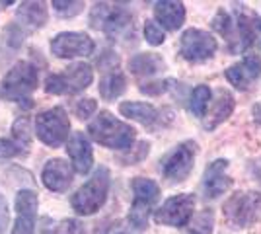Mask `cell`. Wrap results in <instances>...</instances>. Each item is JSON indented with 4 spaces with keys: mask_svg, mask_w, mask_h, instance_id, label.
<instances>
[{
    "mask_svg": "<svg viewBox=\"0 0 261 234\" xmlns=\"http://www.w3.org/2000/svg\"><path fill=\"white\" fill-rule=\"evenodd\" d=\"M133 193H135V199H133L129 211V223L137 230H144L148 224L150 211L154 209L156 201L160 197V188L152 179L135 178L133 179Z\"/></svg>",
    "mask_w": 261,
    "mask_h": 234,
    "instance_id": "obj_5",
    "label": "cell"
},
{
    "mask_svg": "<svg viewBox=\"0 0 261 234\" xmlns=\"http://www.w3.org/2000/svg\"><path fill=\"white\" fill-rule=\"evenodd\" d=\"M53 8L59 16H63V18H72V16H76V14H80V12L84 10V2H74V0H70V2H66V0H55Z\"/></svg>",
    "mask_w": 261,
    "mask_h": 234,
    "instance_id": "obj_29",
    "label": "cell"
},
{
    "mask_svg": "<svg viewBox=\"0 0 261 234\" xmlns=\"http://www.w3.org/2000/svg\"><path fill=\"white\" fill-rule=\"evenodd\" d=\"M98 65L101 68H108L109 72H111V70H117L115 67L119 65V59H117V55H115V53H111V51H106V53H103V55L98 59Z\"/></svg>",
    "mask_w": 261,
    "mask_h": 234,
    "instance_id": "obj_38",
    "label": "cell"
},
{
    "mask_svg": "<svg viewBox=\"0 0 261 234\" xmlns=\"http://www.w3.org/2000/svg\"><path fill=\"white\" fill-rule=\"evenodd\" d=\"M144 37H146V41L150 45H162L164 39H166L164 30L156 22H152V20H148V22L144 23Z\"/></svg>",
    "mask_w": 261,
    "mask_h": 234,
    "instance_id": "obj_32",
    "label": "cell"
},
{
    "mask_svg": "<svg viewBox=\"0 0 261 234\" xmlns=\"http://www.w3.org/2000/svg\"><path fill=\"white\" fill-rule=\"evenodd\" d=\"M250 172H251V176H253V178L261 184V158H257V160H251Z\"/></svg>",
    "mask_w": 261,
    "mask_h": 234,
    "instance_id": "obj_40",
    "label": "cell"
},
{
    "mask_svg": "<svg viewBox=\"0 0 261 234\" xmlns=\"http://www.w3.org/2000/svg\"><path fill=\"white\" fill-rule=\"evenodd\" d=\"M213 223H215V215H213V211H211V209L201 211V215L197 217L195 226H193L191 234H211L213 232Z\"/></svg>",
    "mask_w": 261,
    "mask_h": 234,
    "instance_id": "obj_30",
    "label": "cell"
},
{
    "mask_svg": "<svg viewBox=\"0 0 261 234\" xmlns=\"http://www.w3.org/2000/svg\"><path fill=\"white\" fill-rule=\"evenodd\" d=\"M39 82V70L33 63L22 61L6 72V76L0 82V92L6 100L16 103H25L28 108L32 106V94L37 88Z\"/></svg>",
    "mask_w": 261,
    "mask_h": 234,
    "instance_id": "obj_2",
    "label": "cell"
},
{
    "mask_svg": "<svg viewBox=\"0 0 261 234\" xmlns=\"http://www.w3.org/2000/svg\"><path fill=\"white\" fill-rule=\"evenodd\" d=\"M193 209H195V197L191 193H179L166 199L162 207L154 213V221L158 224L181 228L191 221Z\"/></svg>",
    "mask_w": 261,
    "mask_h": 234,
    "instance_id": "obj_9",
    "label": "cell"
},
{
    "mask_svg": "<svg viewBox=\"0 0 261 234\" xmlns=\"http://www.w3.org/2000/svg\"><path fill=\"white\" fill-rule=\"evenodd\" d=\"M88 133L96 143L113 150H129L135 143V129L109 112H99L88 125Z\"/></svg>",
    "mask_w": 261,
    "mask_h": 234,
    "instance_id": "obj_1",
    "label": "cell"
},
{
    "mask_svg": "<svg viewBox=\"0 0 261 234\" xmlns=\"http://www.w3.org/2000/svg\"><path fill=\"white\" fill-rule=\"evenodd\" d=\"M127 88V80L121 74L119 70H111L106 72L103 78L99 80V96L103 100H115L119 98L121 94Z\"/></svg>",
    "mask_w": 261,
    "mask_h": 234,
    "instance_id": "obj_25",
    "label": "cell"
},
{
    "mask_svg": "<svg viewBox=\"0 0 261 234\" xmlns=\"http://www.w3.org/2000/svg\"><path fill=\"white\" fill-rule=\"evenodd\" d=\"M197 143L195 141H184L175 146L174 150H170L162 160V174L170 181H184L195 162L197 156Z\"/></svg>",
    "mask_w": 261,
    "mask_h": 234,
    "instance_id": "obj_8",
    "label": "cell"
},
{
    "mask_svg": "<svg viewBox=\"0 0 261 234\" xmlns=\"http://www.w3.org/2000/svg\"><path fill=\"white\" fill-rule=\"evenodd\" d=\"M217 39L203 30H185L179 39V53L189 63H203L215 55Z\"/></svg>",
    "mask_w": 261,
    "mask_h": 234,
    "instance_id": "obj_10",
    "label": "cell"
},
{
    "mask_svg": "<svg viewBox=\"0 0 261 234\" xmlns=\"http://www.w3.org/2000/svg\"><path fill=\"white\" fill-rule=\"evenodd\" d=\"M28 148H23L14 139H0V158H14V156L25 154Z\"/></svg>",
    "mask_w": 261,
    "mask_h": 234,
    "instance_id": "obj_31",
    "label": "cell"
},
{
    "mask_svg": "<svg viewBox=\"0 0 261 234\" xmlns=\"http://www.w3.org/2000/svg\"><path fill=\"white\" fill-rule=\"evenodd\" d=\"M261 215L259 191H240L224 203V217L238 228L251 226Z\"/></svg>",
    "mask_w": 261,
    "mask_h": 234,
    "instance_id": "obj_7",
    "label": "cell"
},
{
    "mask_svg": "<svg viewBox=\"0 0 261 234\" xmlns=\"http://www.w3.org/2000/svg\"><path fill=\"white\" fill-rule=\"evenodd\" d=\"M109 170L106 166L98 168L96 172H94V176L88 179L86 184L80 188V190L72 195V199H70V205H72V209L78 213V215H94V213H98L101 207H103V203L108 199V193H109Z\"/></svg>",
    "mask_w": 261,
    "mask_h": 234,
    "instance_id": "obj_3",
    "label": "cell"
},
{
    "mask_svg": "<svg viewBox=\"0 0 261 234\" xmlns=\"http://www.w3.org/2000/svg\"><path fill=\"white\" fill-rule=\"evenodd\" d=\"M72 166L63 160V158H51L47 160V164L43 166V172H41V179H43V186L49 191H66L68 186L72 184Z\"/></svg>",
    "mask_w": 261,
    "mask_h": 234,
    "instance_id": "obj_15",
    "label": "cell"
},
{
    "mask_svg": "<svg viewBox=\"0 0 261 234\" xmlns=\"http://www.w3.org/2000/svg\"><path fill=\"white\" fill-rule=\"evenodd\" d=\"M4 35H6V39H8V43H10L12 47H18V45H22L25 32L22 30L20 23H12L10 28L4 30Z\"/></svg>",
    "mask_w": 261,
    "mask_h": 234,
    "instance_id": "obj_35",
    "label": "cell"
},
{
    "mask_svg": "<svg viewBox=\"0 0 261 234\" xmlns=\"http://www.w3.org/2000/svg\"><path fill=\"white\" fill-rule=\"evenodd\" d=\"M119 112L129 119L142 123L144 127H156L162 123V112H158L154 106L144 101H123L119 106Z\"/></svg>",
    "mask_w": 261,
    "mask_h": 234,
    "instance_id": "obj_19",
    "label": "cell"
},
{
    "mask_svg": "<svg viewBox=\"0 0 261 234\" xmlns=\"http://www.w3.org/2000/svg\"><path fill=\"white\" fill-rule=\"evenodd\" d=\"M47 226L43 228V234H84V226L74 221V219H65L59 223H49L45 221Z\"/></svg>",
    "mask_w": 261,
    "mask_h": 234,
    "instance_id": "obj_27",
    "label": "cell"
},
{
    "mask_svg": "<svg viewBox=\"0 0 261 234\" xmlns=\"http://www.w3.org/2000/svg\"><path fill=\"white\" fill-rule=\"evenodd\" d=\"M211 96H213V92H211V88L205 86V84L193 88L191 96H189V110H191V113H193L195 117H205L207 106H208V101H211Z\"/></svg>",
    "mask_w": 261,
    "mask_h": 234,
    "instance_id": "obj_26",
    "label": "cell"
},
{
    "mask_svg": "<svg viewBox=\"0 0 261 234\" xmlns=\"http://www.w3.org/2000/svg\"><path fill=\"white\" fill-rule=\"evenodd\" d=\"M226 168L228 162L224 158H218L215 162H211L203 174V191H205V197L208 199H215L218 195H222L224 191L230 188V178L226 176Z\"/></svg>",
    "mask_w": 261,
    "mask_h": 234,
    "instance_id": "obj_17",
    "label": "cell"
},
{
    "mask_svg": "<svg viewBox=\"0 0 261 234\" xmlns=\"http://www.w3.org/2000/svg\"><path fill=\"white\" fill-rule=\"evenodd\" d=\"M103 234H141V230H137L133 224L127 221H117V223L109 224L108 228L103 230Z\"/></svg>",
    "mask_w": 261,
    "mask_h": 234,
    "instance_id": "obj_36",
    "label": "cell"
},
{
    "mask_svg": "<svg viewBox=\"0 0 261 234\" xmlns=\"http://www.w3.org/2000/svg\"><path fill=\"white\" fill-rule=\"evenodd\" d=\"M16 18L25 30H41L47 23V6L45 2H22L16 10Z\"/></svg>",
    "mask_w": 261,
    "mask_h": 234,
    "instance_id": "obj_22",
    "label": "cell"
},
{
    "mask_svg": "<svg viewBox=\"0 0 261 234\" xmlns=\"http://www.w3.org/2000/svg\"><path fill=\"white\" fill-rule=\"evenodd\" d=\"M168 84L166 80H158V82H148V84H142L141 92L142 94H148V96H160L168 90Z\"/></svg>",
    "mask_w": 261,
    "mask_h": 234,
    "instance_id": "obj_37",
    "label": "cell"
},
{
    "mask_svg": "<svg viewBox=\"0 0 261 234\" xmlns=\"http://www.w3.org/2000/svg\"><path fill=\"white\" fill-rule=\"evenodd\" d=\"M16 223L10 234H35V217L39 207V197L32 190H20L16 193Z\"/></svg>",
    "mask_w": 261,
    "mask_h": 234,
    "instance_id": "obj_12",
    "label": "cell"
},
{
    "mask_svg": "<svg viewBox=\"0 0 261 234\" xmlns=\"http://www.w3.org/2000/svg\"><path fill=\"white\" fill-rule=\"evenodd\" d=\"M261 76V59L257 55L244 57L240 63L226 68L228 82L238 90H248Z\"/></svg>",
    "mask_w": 261,
    "mask_h": 234,
    "instance_id": "obj_14",
    "label": "cell"
},
{
    "mask_svg": "<svg viewBox=\"0 0 261 234\" xmlns=\"http://www.w3.org/2000/svg\"><path fill=\"white\" fill-rule=\"evenodd\" d=\"M234 112V96L230 94L228 90H218L215 100H213V108L208 115L205 117V129L207 131H213L217 129L220 123H224Z\"/></svg>",
    "mask_w": 261,
    "mask_h": 234,
    "instance_id": "obj_20",
    "label": "cell"
},
{
    "mask_svg": "<svg viewBox=\"0 0 261 234\" xmlns=\"http://www.w3.org/2000/svg\"><path fill=\"white\" fill-rule=\"evenodd\" d=\"M101 30L108 35L111 41H125L133 37V14L127 10L125 6L115 4V6H108V12L103 16L101 22Z\"/></svg>",
    "mask_w": 261,
    "mask_h": 234,
    "instance_id": "obj_13",
    "label": "cell"
},
{
    "mask_svg": "<svg viewBox=\"0 0 261 234\" xmlns=\"http://www.w3.org/2000/svg\"><path fill=\"white\" fill-rule=\"evenodd\" d=\"M66 152L72 160V166L78 174H88L94 164V152L92 145L84 133H74L66 143Z\"/></svg>",
    "mask_w": 261,
    "mask_h": 234,
    "instance_id": "obj_18",
    "label": "cell"
},
{
    "mask_svg": "<svg viewBox=\"0 0 261 234\" xmlns=\"http://www.w3.org/2000/svg\"><path fill=\"white\" fill-rule=\"evenodd\" d=\"M251 113H253V121L261 125V103H255L253 108H251Z\"/></svg>",
    "mask_w": 261,
    "mask_h": 234,
    "instance_id": "obj_41",
    "label": "cell"
},
{
    "mask_svg": "<svg viewBox=\"0 0 261 234\" xmlns=\"http://www.w3.org/2000/svg\"><path fill=\"white\" fill-rule=\"evenodd\" d=\"M12 139L16 141V143H20L23 148H28L30 146V121H28V117H18L16 123H14V127H12Z\"/></svg>",
    "mask_w": 261,
    "mask_h": 234,
    "instance_id": "obj_28",
    "label": "cell"
},
{
    "mask_svg": "<svg viewBox=\"0 0 261 234\" xmlns=\"http://www.w3.org/2000/svg\"><path fill=\"white\" fill-rule=\"evenodd\" d=\"M94 80V70L86 63H74L59 74H49L45 80V92L55 96H72L86 90Z\"/></svg>",
    "mask_w": 261,
    "mask_h": 234,
    "instance_id": "obj_4",
    "label": "cell"
},
{
    "mask_svg": "<svg viewBox=\"0 0 261 234\" xmlns=\"http://www.w3.org/2000/svg\"><path fill=\"white\" fill-rule=\"evenodd\" d=\"M8 219H10V213H8V203H6V199L0 195V234L6 232Z\"/></svg>",
    "mask_w": 261,
    "mask_h": 234,
    "instance_id": "obj_39",
    "label": "cell"
},
{
    "mask_svg": "<svg viewBox=\"0 0 261 234\" xmlns=\"http://www.w3.org/2000/svg\"><path fill=\"white\" fill-rule=\"evenodd\" d=\"M213 28L218 34L226 39V45L232 53H240V43H238V32H236V22L234 16L226 10H218V14L213 20Z\"/></svg>",
    "mask_w": 261,
    "mask_h": 234,
    "instance_id": "obj_24",
    "label": "cell"
},
{
    "mask_svg": "<svg viewBox=\"0 0 261 234\" xmlns=\"http://www.w3.org/2000/svg\"><path fill=\"white\" fill-rule=\"evenodd\" d=\"M96 101L92 100V98H84V100H78L76 106H74V115H76L78 119H88L92 113L96 112Z\"/></svg>",
    "mask_w": 261,
    "mask_h": 234,
    "instance_id": "obj_33",
    "label": "cell"
},
{
    "mask_svg": "<svg viewBox=\"0 0 261 234\" xmlns=\"http://www.w3.org/2000/svg\"><path fill=\"white\" fill-rule=\"evenodd\" d=\"M154 16L156 22L162 23V28L175 32L181 28L185 20V6L181 2H172V0H162L154 4Z\"/></svg>",
    "mask_w": 261,
    "mask_h": 234,
    "instance_id": "obj_21",
    "label": "cell"
},
{
    "mask_svg": "<svg viewBox=\"0 0 261 234\" xmlns=\"http://www.w3.org/2000/svg\"><path fill=\"white\" fill-rule=\"evenodd\" d=\"M94 39L82 32H63L51 39V53L59 59H76L94 53Z\"/></svg>",
    "mask_w": 261,
    "mask_h": 234,
    "instance_id": "obj_11",
    "label": "cell"
},
{
    "mask_svg": "<svg viewBox=\"0 0 261 234\" xmlns=\"http://www.w3.org/2000/svg\"><path fill=\"white\" fill-rule=\"evenodd\" d=\"M70 131V119L63 108H51L41 112L35 119V135L47 146H61L66 143Z\"/></svg>",
    "mask_w": 261,
    "mask_h": 234,
    "instance_id": "obj_6",
    "label": "cell"
},
{
    "mask_svg": "<svg viewBox=\"0 0 261 234\" xmlns=\"http://www.w3.org/2000/svg\"><path fill=\"white\" fill-rule=\"evenodd\" d=\"M232 16H234V22H236L240 51H246L255 43L257 32L261 30V18L246 6H238Z\"/></svg>",
    "mask_w": 261,
    "mask_h": 234,
    "instance_id": "obj_16",
    "label": "cell"
},
{
    "mask_svg": "<svg viewBox=\"0 0 261 234\" xmlns=\"http://www.w3.org/2000/svg\"><path fill=\"white\" fill-rule=\"evenodd\" d=\"M148 148H150L148 143H139V146L135 150H130L129 154L121 156V162L123 164H137V162H141L142 158L148 154Z\"/></svg>",
    "mask_w": 261,
    "mask_h": 234,
    "instance_id": "obj_34",
    "label": "cell"
},
{
    "mask_svg": "<svg viewBox=\"0 0 261 234\" xmlns=\"http://www.w3.org/2000/svg\"><path fill=\"white\" fill-rule=\"evenodd\" d=\"M164 68H166V63L156 53H139L129 61V70L135 76H152Z\"/></svg>",
    "mask_w": 261,
    "mask_h": 234,
    "instance_id": "obj_23",
    "label": "cell"
}]
</instances>
